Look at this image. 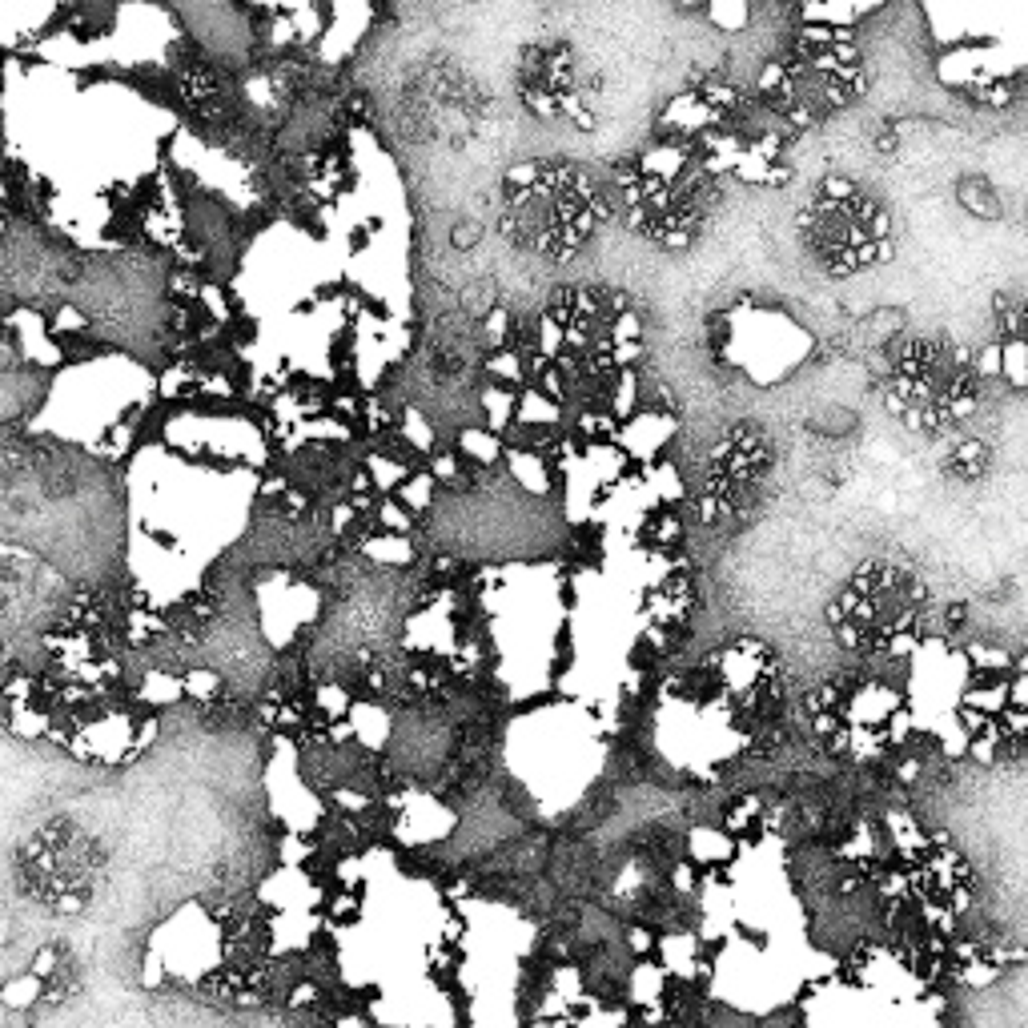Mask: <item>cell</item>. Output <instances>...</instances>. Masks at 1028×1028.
<instances>
[{
  "instance_id": "8",
  "label": "cell",
  "mask_w": 1028,
  "mask_h": 1028,
  "mask_svg": "<svg viewBox=\"0 0 1028 1028\" xmlns=\"http://www.w3.org/2000/svg\"><path fill=\"white\" fill-rule=\"evenodd\" d=\"M948 470H956L960 478H976L984 470V446L980 442H960L948 458Z\"/></svg>"
},
{
  "instance_id": "5",
  "label": "cell",
  "mask_w": 1028,
  "mask_h": 1028,
  "mask_svg": "<svg viewBox=\"0 0 1028 1028\" xmlns=\"http://www.w3.org/2000/svg\"><path fill=\"white\" fill-rule=\"evenodd\" d=\"M884 402L908 430L940 438L972 418L980 402V370L952 338H904L892 346Z\"/></svg>"
},
{
  "instance_id": "7",
  "label": "cell",
  "mask_w": 1028,
  "mask_h": 1028,
  "mask_svg": "<svg viewBox=\"0 0 1028 1028\" xmlns=\"http://www.w3.org/2000/svg\"><path fill=\"white\" fill-rule=\"evenodd\" d=\"M776 478V442L755 422H735L719 434L707 454L699 486V519L707 527H727L755 519Z\"/></svg>"
},
{
  "instance_id": "1",
  "label": "cell",
  "mask_w": 1028,
  "mask_h": 1028,
  "mask_svg": "<svg viewBox=\"0 0 1028 1028\" xmlns=\"http://www.w3.org/2000/svg\"><path fill=\"white\" fill-rule=\"evenodd\" d=\"M607 177L571 157H531L506 169L498 189L502 237L539 262H575L611 221Z\"/></svg>"
},
{
  "instance_id": "2",
  "label": "cell",
  "mask_w": 1028,
  "mask_h": 1028,
  "mask_svg": "<svg viewBox=\"0 0 1028 1028\" xmlns=\"http://www.w3.org/2000/svg\"><path fill=\"white\" fill-rule=\"evenodd\" d=\"M607 189L611 213H619L635 237L667 253L691 249L719 201V181L659 133L611 169Z\"/></svg>"
},
{
  "instance_id": "3",
  "label": "cell",
  "mask_w": 1028,
  "mask_h": 1028,
  "mask_svg": "<svg viewBox=\"0 0 1028 1028\" xmlns=\"http://www.w3.org/2000/svg\"><path fill=\"white\" fill-rule=\"evenodd\" d=\"M828 635L860 663H892L916 655L936 619L932 587L896 559L860 563L828 599Z\"/></svg>"
},
{
  "instance_id": "6",
  "label": "cell",
  "mask_w": 1028,
  "mask_h": 1028,
  "mask_svg": "<svg viewBox=\"0 0 1028 1028\" xmlns=\"http://www.w3.org/2000/svg\"><path fill=\"white\" fill-rule=\"evenodd\" d=\"M703 671L715 707L727 715L739 739H747L751 751H776L788 723V675L776 651L755 639H731L707 655Z\"/></svg>"
},
{
  "instance_id": "4",
  "label": "cell",
  "mask_w": 1028,
  "mask_h": 1028,
  "mask_svg": "<svg viewBox=\"0 0 1028 1028\" xmlns=\"http://www.w3.org/2000/svg\"><path fill=\"white\" fill-rule=\"evenodd\" d=\"M796 241L804 262L824 278H860L896 253V225L888 205L852 177H824L796 213Z\"/></svg>"
}]
</instances>
